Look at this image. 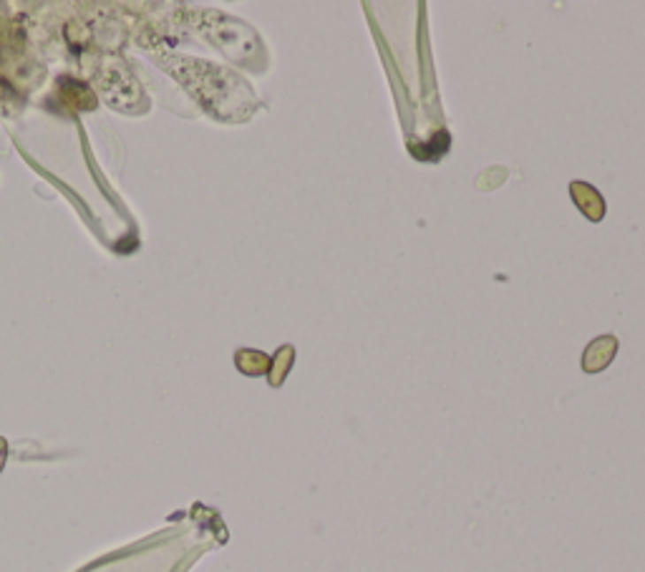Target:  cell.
<instances>
[{"label":"cell","instance_id":"cell-5","mask_svg":"<svg viewBox=\"0 0 645 572\" xmlns=\"http://www.w3.org/2000/svg\"><path fill=\"white\" fill-rule=\"evenodd\" d=\"M293 356H296L293 345H282L278 359L270 363V383H273V386H280L282 378L288 374V368L293 366Z\"/></svg>","mask_w":645,"mask_h":572},{"label":"cell","instance_id":"cell-1","mask_svg":"<svg viewBox=\"0 0 645 572\" xmlns=\"http://www.w3.org/2000/svg\"><path fill=\"white\" fill-rule=\"evenodd\" d=\"M570 195H572V202L578 205V210L587 220H593V222H600L603 220V214H605V202H603V197L597 192L595 187H590V184H585V182H572L570 184Z\"/></svg>","mask_w":645,"mask_h":572},{"label":"cell","instance_id":"cell-2","mask_svg":"<svg viewBox=\"0 0 645 572\" xmlns=\"http://www.w3.org/2000/svg\"><path fill=\"white\" fill-rule=\"evenodd\" d=\"M615 351H618V341L615 336H600L593 344L587 345L585 356H582V368L587 374H597L603 371L605 366H610V360L615 359Z\"/></svg>","mask_w":645,"mask_h":572},{"label":"cell","instance_id":"cell-6","mask_svg":"<svg viewBox=\"0 0 645 572\" xmlns=\"http://www.w3.org/2000/svg\"><path fill=\"white\" fill-rule=\"evenodd\" d=\"M5 457H8V444L5 439H0V469L5 467Z\"/></svg>","mask_w":645,"mask_h":572},{"label":"cell","instance_id":"cell-4","mask_svg":"<svg viewBox=\"0 0 645 572\" xmlns=\"http://www.w3.org/2000/svg\"><path fill=\"white\" fill-rule=\"evenodd\" d=\"M234 363H237V368H240L245 376H263V374L270 371V359H267L263 351L242 348V351H237Z\"/></svg>","mask_w":645,"mask_h":572},{"label":"cell","instance_id":"cell-3","mask_svg":"<svg viewBox=\"0 0 645 572\" xmlns=\"http://www.w3.org/2000/svg\"><path fill=\"white\" fill-rule=\"evenodd\" d=\"M58 89H61V97H64V101L71 109H94L96 106V97L91 94V89L86 83L64 79L58 83Z\"/></svg>","mask_w":645,"mask_h":572}]
</instances>
